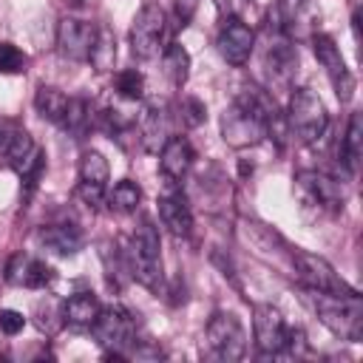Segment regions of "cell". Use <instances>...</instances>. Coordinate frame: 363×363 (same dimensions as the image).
Here are the masks:
<instances>
[{
    "label": "cell",
    "instance_id": "6da1fadb",
    "mask_svg": "<svg viewBox=\"0 0 363 363\" xmlns=\"http://www.w3.org/2000/svg\"><path fill=\"white\" fill-rule=\"evenodd\" d=\"M301 301L332 335L352 340V343L363 337V301L357 292L332 295V292H318V289L301 286Z\"/></svg>",
    "mask_w": 363,
    "mask_h": 363
},
{
    "label": "cell",
    "instance_id": "7a4b0ae2",
    "mask_svg": "<svg viewBox=\"0 0 363 363\" xmlns=\"http://www.w3.org/2000/svg\"><path fill=\"white\" fill-rule=\"evenodd\" d=\"M125 261L136 284H142L150 292L162 289V244L156 227L147 218H142V224L133 230L130 244L125 250Z\"/></svg>",
    "mask_w": 363,
    "mask_h": 363
},
{
    "label": "cell",
    "instance_id": "3957f363",
    "mask_svg": "<svg viewBox=\"0 0 363 363\" xmlns=\"http://www.w3.org/2000/svg\"><path fill=\"white\" fill-rule=\"evenodd\" d=\"M286 130L301 142V145H315L329 125L326 105L312 88H292L289 108H286Z\"/></svg>",
    "mask_w": 363,
    "mask_h": 363
},
{
    "label": "cell",
    "instance_id": "277c9868",
    "mask_svg": "<svg viewBox=\"0 0 363 363\" xmlns=\"http://www.w3.org/2000/svg\"><path fill=\"white\" fill-rule=\"evenodd\" d=\"M318 20H320V11L315 0H278L269 6L267 28L298 43V40H312V34H318L315 31Z\"/></svg>",
    "mask_w": 363,
    "mask_h": 363
},
{
    "label": "cell",
    "instance_id": "5b68a950",
    "mask_svg": "<svg viewBox=\"0 0 363 363\" xmlns=\"http://www.w3.org/2000/svg\"><path fill=\"white\" fill-rule=\"evenodd\" d=\"M91 332H94L99 349L105 352V357L122 360V357H128V349L133 343L136 320L125 306H102Z\"/></svg>",
    "mask_w": 363,
    "mask_h": 363
},
{
    "label": "cell",
    "instance_id": "8992f818",
    "mask_svg": "<svg viewBox=\"0 0 363 363\" xmlns=\"http://www.w3.org/2000/svg\"><path fill=\"white\" fill-rule=\"evenodd\" d=\"M289 258H292L295 275H298V281H301L303 286L318 289V292H332V295L357 292V289H352V286L335 272V267H332L326 258H320V255H315V252H306V250H301V247H289Z\"/></svg>",
    "mask_w": 363,
    "mask_h": 363
},
{
    "label": "cell",
    "instance_id": "52a82bcc",
    "mask_svg": "<svg viewBox=\"0 0 363 363\" xmlns=\"http://www.w3.org/2000/svg\"><path fill=\"white\" fill-rule=\"evenodd\" d=\"M167 28V14L159 3H145L130 26V51L136 60H153L162 48V37Z\"/></svg>",
    "mask_w": 363,
    "mask_h": 363
},
{
    "label": "cell",
    "instance_id": "ba28073f",
    "mask_svg": "<svg viewBox=\"0 0 363 363\" xmlns=\"http://www.w3.org/2000/svg\"><path fill=\"white\" fill-rule=\"evenodd\" d=\"M207 343L218 360H241L247 352V332L233 312H216L207 323Z\"/></svg>",
    "mask_w": 363,
    "mask_h": 363
},
{
    "label": "cell",
    "instance_id": "9c48e42d",
    "mask_svg": "<svg viewBox=\"0 0 363 363\" xmlns=\"http://www.w3.org/2000/svg\"><path fill=\"white\" fill-rule=\"evenodd\" d=\"M295 187L301 193V199L306 204H312L315 210H323V213H340L343 210V187L335 176L329 173H320V170H301L295 176Z\"/></svg>",
    "mask_w": 363,
    "mask_h": 363
},
{
    "label": "cell",
    "instance_id": "30bf717a",
    "mask_svg": "<svg viewBox=\"0 0 363 363\" xmlns=\"http://www.w3.org/2000/svg\"><path fill=\"white\" fill-rule=\"evenodd\" d=\"M312 51H315L318 62L323 65V71H326V77H329V82H332L337 99H340V102H349V99L354 96V85H357V82H354L352 71L346 68V60H343L337 43H335L329 34H312Z\"/></svg>",
    "mask_w": 363,
    "mask_h": 363
},
{
    "label": "cell",
    "instance_id": "8fae6325",
    "mask_svg": "<svg viewBox=\"0 0 363 363\" xmlns=\"http://www.w3.org/2000/svg\"><path fill=\"white\" fill-rule=\"evenodd\" d=\"M99 26L88 23V20H77V17H62L57 26V51L60 57L71 60V62H88L94 43H96Z\"/></svg>",
    "mask_w": 363,
    "mask_h": 363
},
{
    "label": "cell",
    "instance_id": "7c38bea8",
    "mask_svg": "<svg viewBox=\"0 0 363 363\" xmlns=\"http://www.w3.org/2000/svg\"><path fill=\"white\" fill-rule=\"evenodd\" d=\"M264 68L275 88H289L295 71H298V51L292 40H286L278 31L267 28V48H264Z\"/></svg>",
    "mask_w": 363,
    "mask_h": 363
},
{
    "label": "cell",
    "instance_id": "4fadbf2b",
    "mask_svg": "<svg viewBox=\"0 0 363 363\" xmlns=\"http://www.w3.org/2000/svg\"><path fill=\"white\" fill-rule=\"evenodd\" d=\"M252 337L261 354H281L286 346V323L284 315L272 303L252 306Z\"/></svg>",
    "mask_w": 363,
    "mask_h": 363
},
{
    "label": "cell",
    "instance_id": "5bb4252c",
    "mask_svg": "<svg viewBox=\"0 0 363 363\" xmlns=\"http://www.w3.org/2000/svg\"><path fill=\"white\" fill-rule=\"evenodd\" d=\"M252 45H255V31L241 17L224 20V26H221V31L216 37V48H218L224 62L244 65L250 60V54H252Z\"/></svg>",
    "mask_w": 363,
    "mask_h": 363
},
{
    "label": "cell",
    "instance_id": "9a60e30c",
    "mask_svg": "<svg viewBox=\"0 0 363 363\" xmlns=\"http://www.w3.org/2000/svg\"><path fill=\"white\" fill-rule=\"evenodd\" d=\"M3 278L11 284V286H26V289H43L54 281V269L40 261V258H31L28 252H14L9 261H6V272Z\"/></svg>",
    "mask_w": 363,
    "mask_h": 363
},
{
    "label": "cell",
    "instance_id": "2e32d148",
    "mask_svg": "<svg viewBox=\"0 0 363 363\" xmlns=\"http://www.w3.org/2000/svg\"><path fill=\"white\" fill-rule=\"evenodd\" d=\"M156 156H159V170H162V176L167 179L170 187L179 184L190 173V167L196 162V153H193V147H190V142L184 136H170Z\"/></svg>",
    "mask_w": 363,
    "mask_h": 363
},
{
    "label": "cell",
    "instance_id": "e0dca14e",
    "mask_svg": "<svg viewBox=\"0 0 363 363\" xmlns=\"http://www.w3.org/2000/svg\"><path fill=\"white\" fill-rule=\"evenodd\" d=\"M159 218L167 227V233L176 238H187L193 233V210H190L184 193L176 190V184H173V190H167L159 199Z\"/></svg>",
    "mask_w": 363,
    "mask_h": 363
},
{
    "label": "cell",
    "instance_id": "ac0fdd59",
    "mask_svg": "<svg viewBox=\"0 0 363 363\" xmlns=\"http://www.w3.org/2000/svg\"><path fill=\"white\" fill-rule=\"evenodd\" d=\"M139 139H142V147L147 153H159L162 145L170 139V116H167V108L159 105V102H150L139 119Z\"/></svg>",
    "mask_w": 363,
    "mask_h": 363
},
{
    "label": "cell",
    "instance_id": "d6986e66",
    "mask_svg": "<svg viewBox=\"0 0 363 363\" xmlns=\"http://www.w3.org/2000/svg\"><path fill=\"white\" fill-rule=\"evenodd\" d=\"M37 241L45 250H51L54 255L68 258V255H77L82 250L85 238H82V230L77 224H45V227H40Z\"/></svg>",
    "mask_w": 363,
    "mask_h": 363
},
{
    "label": "cell",
    "instance_id": "ffe728a7",
    "mask_svg": "<svg viewBox=\"0 0 363 363\" xmlns=\"http://www.w3.org/2000/svg\"><path fill=\"white\" fill-rule=\"evenodd\" d=\"M99 298L94 292H77L62 301V323L71 329H91L99 315Z\"/></svg>",
    "mask_w": 363,
    "mask_h": 363
},
{
    "label": "cell",
    "instance_id": "44dd1931",
    "mask_svg": "<svg viewBox=\"0 0 363 363\" xmlns=\"http://www.w3.org/2000/svg\"><path fill=\"white\" fill-rule=\"evenodd\" d=\"M360 156H363V119H360V113H352L346 133L337 142V162L346 167V173H357Z\"/></svg>",
    "mask_w": 363,
    "mask_h": 363
},
{
    "label": "cell",
    "instance_id": "7402d4cb",
    "mask_svg": "<svg viewBox=\"0 0 363 363\" xmlns=\"http://www.w3.org/2000/svg\"><path fill=\"white\" fill-rule=\"evenodd\" d=\"M68 102H71V96H68L65 91H60V88H54V85H40L37 94H34V108H37V113H40L43 119L54 122V125L62 122V116H65V111H68Z\"/></svg>",
    "mask_w": 363,
    "mask_h": 363
},
{
    "label": "cell",
    "instance_id": "603a6c76",
    "mask_svg": "<svg viewBox=\"0 0 363 363\" xmlns=\"http://www.w3.org/2000/svg\"><path fill=\"white\" fill-rule=\"evenodd\" d=\"M162 68H164V77L176 88H182L187 82V77H190V54H187V48L179 45V43H170L164 48V54H162Z\"/></svg>",
    "mask_w": 363,
    "mask_h": 363
},
{
    "label": "cell",
    "instance_id": "cb8c5ba5",
    "mask_svg": "<svg viewBox=\"0 0 363 363\" xmlns=\"http://www.w3.org/2000/svg\"><path fill=\"white\" fill-rule=\"evenodd\" d=\"M99 258L105 264V275H108V284L111 286H122L125 278H130L128 272V261H125V252H119V247L113 241H102L99 244Z\"/></svg>",
    "mask_w": 363,
    "mask_h": 363
},
{
    "label": "cell",
    "instance_id": "d4e9b609",
    "mask_svg": "<svg viewBox=\"0 0 363 363\" xmlns=\"http://www.w3.org/2000/svg\"><path fill=\"white\" fill-rule=\"evenodd\" d=\"M105 201L111 204V210L133 213V210L139 207V201H142V190H139V184H136V182L122 179V182H116V184L105 193Z\"/></svg>",
    "mask_w": 363,
    "mask_h": 363
},
{
    "label": "cell",
    "instance_id": "484cf974",
    "mask_svg": "<svg viewBox=\"0 0 363 363\" xmlns=\"http://www.w3.org/2000/svg\"><path fill=\"white\" fill-rule=\"evenodd\" d=\"M108 176H111V167H108V159L99 150H85L79 156V182L105 187Z\"/></svg>",
    "mask_w": 363,
    "mask_h": 363
},
{
    "label": "cell",
    "instance_id": "4316f807",
    "mask_svg": "<svg viewBox=\"0 0 363 363\" xmlns=\"http://www.w3.org/2000/svg\"><path fill=\"white\" fill-rule=\"evenodd\" d=\"M113 60H116V37H113L111 28L99 26V34H96V43H94V51L88 57V62L96 71H111L113 68Z\"/></svg>",
    "mask_w": 363,
    "mask_h": 363
},
{
    "label": "cell",
    "instance_id": "83f0119b",
    "mask_svg": "<svg viewBox=\"0 0 363 363\" xmlns=\"http://www.w3.org/2000/svg\"><path fill=\"white\" fill-rule=\"evenodd\" d=\"M88 125H91V108H88V99H82V96H71L68 111H65L60 128H62L65 133H71L74 139H79V136L85 133Z\"/></svg>",
    "mask_w": 363,
    "mask_h": 363
},
{
    "label": "cell",
    "instance_id": "f1b7e54d",
    "mask_svg": "<svg viewBox=\"0 0 363 363\" xmlns=\"http://www.w3.org/2000/svg\"><path fill=\"white\" fill-rule=\"evenodd\" d=\"M113 85H116V94L122 99H128V102H139L145 96V74L136 71V68L119 71L116 79H113Z\"/></svg>",
    "mask_w": 363,
    "mask_h": 363
},
{
    "label": "cell",
    "instance_id": "f546056e",
    "mask_svg": "<svg viewBox=\"0 0 363 363\" xmlns=\"http://www.w3.org/2000/svg\"><path fill=\"white\" fill-rule=\"evenodd\" d=\"M176 111H179L182 125L190 128V130L199 128V125H204V119H207V105L199 96H182L179 105H176Z\"/></svg>",
    "mask_w": 363,
    "mask_h": 363
},
{
    "label": "cell",
    "instance_id": "4dcf8cb0",
    "mask_svg": "<svg viewBox=\"0 0 363 363\" xmlns=\"http://www.w3.org/2000/svg\"><path fill=\"white\" fill-rule=\"evenodd\" d=\"M34 315H37V326L45 332V335H54L62 323L51 320V318H60L62 320V303H57L54 298H45V301H37L34 306Z\"/></svg>",
    "mask_w": 363,
    "mask_h": 363
},
{
    "label": "cell",
    "instance_id": "1f68e13d",
    "mask_svg": "<svg viewBox=\"0 0 363 363\" xmlns=\"http://www.w3.org/2000/svg\"><path fill=\"white\" fill-rule=\"evenodd\" d=\"M28 57L14 43H0V74H23Z\"/></svg>",
    "mask_w": 363,
    "mask_h": 363
},
{
    "label": "cell",
    "instance_id": "d6a6232c",
    "mask_svg": "<svg viewBox=\"0 0 363 363\" xmlns=\"http://www.w3.org/2000/svg\"><path fill=\"white\" fill-rule=\"evenodd\" d=\"M23 326H26L23 312H17V309H0V332L3 335H17V332H23Z\"/></svg>",
    "mask_w": 363,
    "mask_h": 363
},
{
    "label": "cell",
    "instance_id": "836d02e7",
    "mask_svg": "<svg viewBox=\"0 0 363 363\" xmlns=\"http://www.w3.org/2000/svg\"><path fill=\"white\" fill-rule=\"evenodd\" d=\"M77 196L88 204V207H99L102 201H105V187H99V184H85V182H79L77 184Z\"/></svg>",
    "mask_w": 363,
    "mask_h": 363
},
{
    "label": "cell",
    "instance_id": "e575fe53",
    "mask_svg": "<svg viewBox=\"0 0 363 363\" xmlns=\"http://www.w3.org/2000/svg\"><path fill=\"white\" fill-rule=\"evenodd\" d=\"M216 11L224 17V20H233V17H241L244 9H247V0H213Z\"/></svg>",
    "mask_w": 363,
    "mask_h": 363
},
{
    "label": "cell",
    "instance_id": "d590c367",
    "mask_svg": "<svg viewBox=\"0 0 363 363\" xmlns=\"http://www.w3.org/2000/svg\"><path fill=\"white\" fill-rule=\"evenodd\" d=\"M196 6H199V0H176V17H179V23H182V26H187V23H190V17H193Z\"/></svg>",
    "mask_w": 363,
    "mask_h": 363
},
{
    "label": "cell",
    "instance_id": "8d00e7d4",
    "mask_svg": "<svg viewBox=\"0 0 363 363\" xmlns=\"http://www.w3.org/2000/svg\"><path fill=\"white\" fill-rule=\"evenodd\" d=\"M352 31H354V40L360 43V9H354L352 14Z\"/></svg>",
    "mask_w": 363,
    "mask_h": 363
},
{
    "label": "cell",
    "instance_id": "74e56055",
    "mask_svg": "<svg viewBox=\"0 0 363 363\" xmlns=\"http://www.w3.org/2000/svg\"><path fill=\"white\" fill-rule=\"evenodd\" d=\"M241 173L247 176V173H252V164H247V162H241Z\"/></svg>",
    "mask_w": 363,
    "mask_h": 363
}]
</instances>
